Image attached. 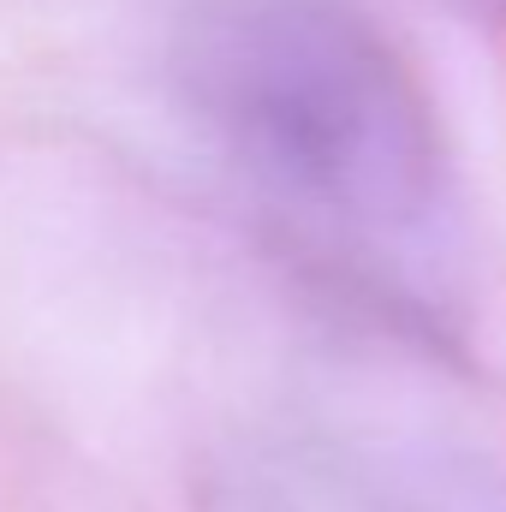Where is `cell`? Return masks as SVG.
<instances>
[{
  "label": "cell",
  "instance_id": "obj_2",
  "mask_svg": "<svg viewBox=\"0 0 506 512\" xmlns=\"http://www.w3.org/2000/svg\"><path fill=\"white\" fill-rule=\"evenodd\" d=\"M203 512H506V471L453 447L298 429L227 447Z\"/></svg>",
  "mask_w": 506,
  "mask_h": 512
},
{
  "label": "cell",
  "instance_id": "obj_1",
  "mask_svg": "<svg viewBox=\"0 0 506 512\" xmlns=\"http://www.w3.org/2000/svg\"><path fill=\"white\" fill-rule=\"evenodd\" d=\"M173 96L280 256L405 334L471 310V215L441 120L352 0H197Z\"/></svg>",
  "mask_w": 506,
  "mask_h": 512
},
{
  "label": "cell",
  "instance_id": "obj_3",
  "mask_svg": "<svg viewBox=\"0 0 506 512\" xmlns=\"http://www.w3.org/2000/svg\"><path fill=\"white\" fill-rule=\"evenodd\" d=\"M447 6L477 18V24H506V0H447Z\"/></svg>",
  "mask_w": 506,
  "mask_h": 512
}]
</instances>
